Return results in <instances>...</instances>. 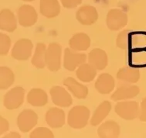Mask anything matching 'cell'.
Segmentation results:
<instances>
[{
	"label": "cell",
	"mask_w": 146,
	"mask_h": 138,
	"mask_svg": "<svg viewBox=\"0 0 146 138\" xmlns=\"http://www.w3.org/2000/svg\"><path fill=\"white\" fill-rule=\"evenodd\" d=\"M90 112L84 106H76L70 110L67 117V123L74 129H81L87 126Z\"/></svg>",
	"instance_id": "obj_1"
},
{
	"label": "cell",
	"mask_w": 146,
	"mask_h": 138,
	"mask_svg": "<svg viewBox=\"0 0 146 138\" xmlns=\"http://www.w3.org/2000/svg\"><path fill=\"white\" fill-rule=\"evenodd\" d=\"M61 46L57 43H51L46 51V63L51 72H57L61 66Z\"/></svg>",
	"instance_id": "obj_2"
},
{
	"label": "cell",
	"mask_w": 146,
	"mask_h": 138,
	"mask_svg": "<svg viewBox=\"0 0 146 138\" xmlns=\"http://www.w3.org/2000/svg\"><path fill=\"white\" fill-rule=\"evenodd\" d=\"M114 111L124 120H133L139 117L140 106L135 101L119 102L114 107Z\"/></svg>",
	"instance_id": "obj_3"
},
{
	"label": "cell",
	"mask_w": 146,
	"mask_h": 138,
	"mask_svg": "<svg viewBox=\"0 0 146 138\" xmlns=\"http://www.w3.org/2000/svg\"><path fill=\"white\" fill-rule=\"evenodd\" d=\"M107 26L109 29L117 31L122 29L127 23V15L119 9L109 10L106 18Z\"/></svg>",
	"instance_id": "obj_4"
},
{
	"label": "cell",
	"mask_w": 146,
	"mask_h": 138,
	"mask_svg": "<svg viewBox=\"0 0 146 138\" xmlns=\"http://www.w3.org/2000/svg\"><path fill=\"white\" fill-rule=\"evenodd\" d=\"M25 96V90L23 88L17 86L9 91L4 96L3 104L7 109H18L23 105Z\"/></svg>",
	"instance_id": "obj_5"
},
{
	"label": "cell",
	"mask_w": 146,
	"mask_h": 138,
	"mask_svg": "<svg viewBox=\"0 0 146 138\" xmlns=\"http://www.w3.org/2000/svg\"><path fill=\"white\" fill-rule=\"evenodd\" d=\"M33 45L32 41L29 39H20L15 44L11 55L18 61H26L32 54Z\"/></svg>",
	"instance_id": "obj_6"
},
{
	"label": "cell",
	"mask_w": 146,
	"mask_h": 138,
	"mask_svg": "<svg viewBox=\"0 0 146 138\" xmlns=\"http://www.w3.org/2000/svg\"><path fill=\"white\" fill-rule=\"evenodd\" d=\"M17 18L22 27H29L33 26L37 21L38 15L32 5H23L18 9Z\"/></svg>",
	"instance_id": "obj_7"
},
{
	"label": "cell",
	"mask_w": 146,
	"mask_h": 138,
	"mask_svg": "<svg viewBox=\"0 0 146 138\" xmlns=\"http://www.w3.org/2000/svg\"><path fill=\"white\" fill-rule=\"evenodd\" d=\"M87 55L85 54L79 53L73 49L66 48L64 52V68L68 71H74L75 69L85 63Z\"/></svg>",
	"instance_id": "obj_8"
},
{
	"label": "cell",
	"mask_w": 146,
	"mask_h": 138,
	"mask_svg": "<svg viewBox=\"0 0 146 138\" xmlns=\"http://www.w3.org/2000/svg\"><path fill=\"white\" fill-rule=\"evenodd\" d=\"M37 114L32 109H25L17 118L18 127L23 133H27L37 124Z\"/></svg>",
	"instance_id": "obj_9"
},
{
	"label": "cell",
	"mask_w": 146,
	"mask_h": 138,
	"mask_svg": "<svg viewBox=\"0 0 146 138\" xmlns=\"http://www.w3.org/2000/svg\"><path fill=\"white\" fill-rule=\"evenodd\" d=\"M76 18L84 26H90L98 20V13L95 7L90 5H85L80 7L77 10Z\"/></svg>",
	"instance_id": "obj_10"
},
{
	"label": "cell",
	"mask_w": 146,
	"mask_h": 138,
	"mask_svg": "<svg viewBox=\"0 0 146 138\" xmlns=\"http://www.w3.org/2000/svg\"><path fill=\"white\" fill-rule=\"evenodd\" d=\"M52 101L55 105L60 107H69L73 102L70 93L61 86H53L50 91Z\"/></svg>",
	"instance_id": "obj_11"
},
{
	"label": "cell",
	"mask_w": 146,
	"mask_h": 138,
	"mask_svg": "<svg viewBox=\"0 0 146 138\" xmlns=\"http://www.w3.org/2000/svg\"><path fill=\"white\" fill-rule=\"evenodd\" d=\"M65 113L56 107L51 108L46 113V122L51 128L62 127L65 124Z\"/></svg>",
	"instance_id": "obj_12"
},
{
	"label": "cell",
	"mask_w": 146,
	"mask_h": 138,
	"mask_svg": "<svg viewBox=\"0 0 146 138\" xmlns=\"http://www.w3.org/2000/svg\"><path fill=\"white\" fill-rule=\"evenodd\" d=\"M88 61L97 70H104L108 65V55L103 50L95 48L88 54Z\"/></svg>",
	"instance_id": "obj_13"
},
{
	"label": "cell",
	"mask_w": 146,
	"mask_h": 138,
	"mask_svg": "<svg viewBox=\"0 0 146 138\" xmlns=\"http://www.w3.org/2000/svg\"><path fill=\"white\" fill-rule=\"evenodd\" d=\"M64 85L68 90L79 99H84L88 95V88L86 85H84L75 80L74 78L68 77L64 81Z\"/></svg>",
	"instance_id": "obj_14"
},
{
	"label": "cell",
	"mask_w": 146,
	"mask_h": 138,
	"mask_svg": "<svg viewBox=\"0 0 146 138\" xmlns=\"http://www.w3.org/2000/svg\"><path fill=\"white\" fill-rule=\"evenodd\" d=\"M40 13L46 18H54L60 13L58 0H40Z\"/></svg>",
	"instance_id": "obj_15"
},
{
	"label": "cell",
	"mask_w": 146,
	"mask_h": 138,
	"mask_svg": "<svg viewBox=\"0 0 146 138\" xmlns=\"http://www.w3.org/2000/svg\"><path fill=\"white\" fill-rule=\"evenodd\" d=\"M140 92V89L136 85H124L121 86L111 96L113 101L117 102L135 97Z\"/></svg>",
	"instance_id": "obj_16"
},
{
	"label": "cell",
	"mask_w": 146,
	"mask_h": 138,
	"mask_svg": "<svg viewBox=\"0 0 146 138\" xmlns=\"http://www.w3.org/2000/svg\"><path fill=\"white\" fill-rule=\"evenodd\" d=\"M17 27V21L14 13L8 9H4L0 13V28L3 30L12 33Z\"/></svg>",
	"instance_id": "obj_17"
},
{
	"label": "cell",
	"mask_w": 146,
	"mask_h": 138,
	"mask_svg": "<svg viewBox=\"0 0 146 138\" xmlns=\"http://www.w3.org/2000/svg\"><path fill=\"white\" fill-rule=\"evenodd\" d=\"M114 79L108 73L100 74L95 82V88L99 93L106 95L111 92L114 88Z\"/></svg>",
	"instance_id": "obj_18"
},
{
	"label": "cell",
	"mask_w": 146,
	"mask_h": 138,
	"mask_svg": "<svg viewBox=\"0 0 146 138\" xmlns=\"http://www.w3.org/2000/svg\"><path fill=\"white\" fill-rule=\"evenodd\" d=\"M70 48L76 51H87L90 46V39L84 33H78L74 35L69 40Z\"/></svg>",
	"instance_id": "obj_19"
},
{
	"label": "cell",
	"mask_w": 146,
	"mask_h": 138,
	"mask_svg": "<svg viewBox=\"0 0 146 138\" xmlns=\"http://www.w3.org/2000/svg\"><path fill=\"white\" fill-rule=\"evenodd\" d=\"M98 134L101 138L117 137L120 134L119 125L115 121H107L100 126L98 130Z\"/></svg>",
	"instance_id": "obj_20"
},
{
	"label": "cell",
	"mask_w": 146,
	"mask_h": 138,
	"mask_svg": "<svg viewBox=\"0 0 146 138\" xmlns=\"http://www.w3.org/2000/svg\"><path fill=\"white\" fill-rule=\"evenodd\" d=\"M27 102L36 107L45 106L48 102L47 94L41 88H33L27 95Z\"/></svg>",
	"instance_id": "obj_21"
},
{
	"label": "cell",
	"mask_w": 146,
	"mask_h": 138,
	"mask_svg": "<svg viewBox=\"0 0 146 138\" xmlns=\"http://www.w3.org/2000/svg\"><path fill=\"white\" fill-rule=\"evenodd\" d=\"M111 109V104L108 101L103 102L96 109L95 112L94 113L93 117L90 120V124L93 127H96L101 123L103 120L109 114V113Z\"/></svg>",
	"instance_id": "obj_22"
},
{
	"label": "cell",
	"mask_w": 146,
	"mask_h": 138,
	"mask_svg": "<svg viewBox=\"0 0 146 138\" xmlns=\"http://www.w3.org/2000/svg\"><path fill=\"white\" fill-rule=\"evenodd\" d=\"M76 74L78 79L83 82H90L97 75V69L90 63H84L78 67Z\"/></svg>",
	"instance_id": "obj_23"
},
{
	"label": "cell",
	"mask_w": 146,
	"mask_h": 138,
	"mask_svg": "<svg viewBox=\"0 0 146 138\" xmlns=\"http://www.w3.org/2000/svg\"><path fill=\"white\" fill-rule=\"evenodd\" d=\"M117 78L128 83H136L140 78V71L135 68L125 67L117 72Z\"/></svg>",
	"instance_id": "obj_24"
},
{
	"label": "cell",
	"mask_w": 146,
	"mask_h": 138,
	"mask_svg": "<svg viewBox=\"0 0 146 138\" xmlns=\"http://www.w3.org/2000/svg\"><path fill=\"white\" fill-rule=\"evenodd\" d=\"M46 45L42 43H38L36 47L34 55L32 59V64L38 69H42L46 66Z\"/></svg>",
	"instance_id": "obj_25"
},
{
	"label": "cell",
	"mask_w": 146,
	"mask_h": 138,
	"mask_svg": "<svg viewBox=\"0 0 146 138\" xmlns=\"http://www.w3.org/2000/svg\"><path fill=\"white\" fill-rule=\"evenodd\" d=\"M15 82V75L9 68L2 67L0 69V87L1 89H7Z\"/></svg>",
	"instance_id": "obj_26"
},
{
	"label": "cell",
	"mask_w": 146,
	"mask_h": 138,
	"mask_svg": "<svg viewBox=\"0 0 146 138\" xmlns=\"http://www.w3.org/2000/svg\"><path fill=\"white\" fill-rule=\"evenodd\" d=\"M130 32V29H125L117 35V40H116V44H117V48L123 49V50L127 49Z\"/></svg>",
	"instance_id": "obj_27"
},
{
	"label": "cell",
	"mask_w": 146,
	"mask_h": 138,
	"mask_svg": "<svg viewBox=\"0 0 146 138\" xmlns=\"http://www.w3.org/2000/svg\"><path fill=\"white\" fill-rule=\"evenodd\" d=\"M53 137V133L46 127L36 128L29 134L30 138H51Z\"/></svg>",
	"instance_id": "obj_28"
},
{
	"label": "cell",
	"mask_w": 146,
	"mask_h": 138,
	"mask_svg": "<svg viewBox=\"0 0 146 138\" xmlns=\"http://www.w3.org/2000/svg\"><path fill=\"white\" fill-rule=\"evenodd\" d=\"M0 54L1 55L5 56L8 54L11 46V40L6 34L1 33L0 36Z\"/></svg>",
	"instance_id": "obj_29"
},
{
	"label": "cell",
	"mask_w": 146,
	"mask_h": 138,
	"mask_svg": "<svg viewBox=\"0 0 146 138\" xmlns=\"http://www.w3.org/2000/svg\"><path fill=\"white\" fill-rule=\"evenodd\" d=\"M61 4L66 9L76 8L82 3V0H60Z\"/></svg>",
	"instance_id": "obj_30"
},
{
	"label": "cell",
	"mask_w": 146,
	"mask_h": 138,
	"mask_svg": "<svg viewBox=\"0 0 146 138\" xmlns=\"http://www.w3.org/2000/svg\"><path fill=\"white\" fill-rule=\"evenodd\" d=\"M138 118L142 122H146V98H144L141 102Z\"/></svg>",
	"instance_id": "obj_31"
},
{
	"label": "cell",
	"mask_w": 146,
	"mask_h": 138,
	"mask_svg": "<svg viewBox=\"0 0 146 138\" xmlns=\"http://www.w3.org/2000/svg\"><path fill=\"white\" fill-rule=\"evenodd\" d=\"M9 128V125L7 120L4 119L3 117L1 118V134L6 132Z\"/></svg>",
	"instance_id": "obj_32"
},
{
	"label": "cell",
	"mask_w": 146,
	"mask_h": 138,
	"mask_svg": "<svg viewBox=\"0 0 146 138\" xmlns=\"http://www.w3.org/2000/svg\"><path fill=\"white\" fill-rule=\"evenodd\" d=\"M23 1H25V2H33L34 0H23Z\"/></svg>",
	"instance_id": "obj_33"
}]
</instances>
